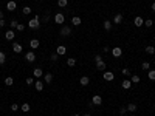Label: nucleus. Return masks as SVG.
<instances>
[{
    "mask_svg": "<svg viewBox=\"0 0 155 116\" xmlns=\"http://www.w3.org/2000/svg\"><path fill=\"white\" fill-rule=\"evenodd\" d=\"M40 26V22H39V17L36 16V17H33V19L28 22V28H31V30H37Z\"/></svg>",
    "mask_w": 155,
    "mask_h": 116,
    "instance_id": "1",
    "label": "nucleus"
},
{
    "mask_svg": "<svg viewBox=\"0 0 155 116\" xmlns=\"http://www.w3.org/2000/svg\"><path fill=\"white\" fill-rule=\"evenodd\" d=\"M64 22H65V16H64L62 13H58L56 16H54V23H58V25H64Z\"/></svg>",
    "mask_w": 155,
    "mask_h": 116,
    "instance_id": "2",
    "label": "nucleus"
},
{
    "mask_svg": "<svg viewBox=\"0 0 155 116\" xmlns=\"http://www.w3.org/2000/svg\"><path fill=\"white\" fill-rule=\"evenodd\" d=\"M25 60L28 62V64H33V62L36 60V54H34L33 51H28V53L25 54Z\"/></svg>",
    "mask_w": 155,
    "mask_h": 116,
    "instance_id": "3",
    "label": "nucleus"
},
{
    "mask_svg": "<svg viewBox=\"0 0 155 116\" xmlns=\"http://www.w3.org/2000/svg\"><path fill=\"white\" fill-rule=\"evenodd\" d=\"M70 34H71V28H70L68 25H62V28H61V36H65V37H67V36H70Z\"/></svg>",
    "mask_w": 155,
    "mask_h": 116,
    "instance_id": "4",
    "label": "nucleus"
},
{
    "mask_svg": "<svg viewBox=\"0 0 155 116\" xmlns=\"http://www.w3.org/2000/svg\"><path fill=\"white\" fill-rule=\"evenodd\" d=\"M102 77H104V81H109V82H110V81H113V79H115V74L112 73V71H104Z\"/></svg>",
    "mask_w": 155,
    "mask_h": 116,
    "instance_id": "5",
    "label": "nucleus"
},
{
    "mask_svg": "<svg viewBox=\"0 0 155 116\" xmlns=\"http://www.w3.org/2000/svg\"><path fill=\"white\" fill-rule=\"evenodd\" d=\"M92 104H93V105H101V104H102V97L98 96V94H95V96L92 97Z\"/></svg>",
    "mask_w": 155,
    "mask_h": 116,
    "instance_id": "6",
    "label": "nucleus"
},
{
    "mask_svg": "<svg viewBox=\"0 0 155 116\" xmlns=\"http://www.w3.org/2000/svg\"><path fill=\"white\" fill-rule=\"evenodd\" d=\"M133 25H135V26H143V25H144V19H143V17H140V16H136L135 19H133Z\"/></svg>",
    "mask_w": 155,
    "mask_h": 116,
    "instance_id": "7",
    "label": "nucleus"
},
{
    "mask_svg": "<svg viewBox=\"0 0 155 116\" xmlns=\"http://www.w3.org/2000/svg\"><path fill=\"white\" fill-rule=\"evenodd\" d=\"M16 8H17V3L14 2V0H10V2L6 3V10H8V11H14Z\"/></svg>",
    "mask_w": 155,
    "mask_h": 116,
    "instance_id": "8",
    "label": "nucleus"
},
{
    "mask_svg": "<svg viewBox=\"0 0 155 116\" xmlns=\"http://www.w3.org/2000/svg\"><path fill=\"white\" fill-rule=\"evenodd\" d=\"M22 50H23V48H22V45H20V43H17V42H14V43H13V51H14V53H17V54H20V53H22Z\"/></svg>",
    "mask_w": 155,
    "mask_h": 116,
    "instance_id": "9",
    "label": "nucleus"
},
{
    "mask_svg": "<svg viewBox=\"0 0 155 116\" xmlns=\"http://www.w3.org/2000/svg\"><path fill=\"white\" fill-rule=\"evenodd\" d=\"M112 54H113L115 57H121V54H123V50H121L120 47H115V48L112 50Z\"/></svg>",
    "mask_w": 155,
    "mask_h": 116,
    "instance_id": "10",
    "label": "nucleus"
},
{
    "mask_svg": "<svg viewBox=\"0 0 155 116\" xmlns=\"http://www.w3.org/2000/svg\"><path fill=\"white\" fill-rule=\"evenodd\" d=\"M121 87L124 88V90H129V88L132 87V82L129 81V79H124V81L121 82Z\"/></svg>",
    "mask_w": 155,
    "mask_h": 116,
    "instance_id": "11",
    "label": "nucleus"
},
{
    "mask_svg": "<svg viewBox=\"0 0 155 116\" xmlns=\"http://www.w3.org/2000/svg\"><path fill=\"white\" fill-rule=\"evenodd\" d=\"M79 84H81V85H82V87H87V85L90 84V79H88L87 76H82V77H81V79H79Z\"/></svg>",
    "mask_w": 155,
    "mask_h": 116,
    "instance_id": "12",
    "label": "nucleus"
},
{
    "mask_svg": "<svg viewBox=\"0 0 155 116\" xmlns=\"http://www.w3.org/2000/svg\"><path fill=\"white\" fill-rule=\"evenodd\" d=\"M56 53H58L59 56H64V54H65V53H67V48L64 47V45H59V47L56 48Z\"/></svg>",
    "mask_w": 155,
    "mask_h": 116,
    "instance_id": "13",
    "label": "nucleus"
},
{
    "mask_svg": "<svg viewBox=\"0 0 155 116\" xmlns=\"http://www.w3.org/2000/svg\"><path fill=\"white\" fill-rule=\"evenodd\" d=\"M14 36H16V34H14V31H13V30H8V31L5 33V37H6L8 40H13V39H14Z\"/></svg>",
    "mask_w": 155,
    "mask_h": 116,
    "instance_id": "14",
    "label": "nucleus"
},
{
    "mask_svg": "<svg viewBox=\"0 0 155 116\" xmlns=\"http://www.w3.org/2000/svg\"><path fill=\"white\" fill-rule=\"evenodd\" d=\"M39 45H40V42H39L37 39H33V40L30 42V47H31L33 50H36V48H39Z\"/></svg>",
    "mask_w": 155,
    "mask_h": 116,
    "instance_id": "15",
    "label": "nucleus"
},
{
    "mask_svg": "<svg viewBox=\"0 0 155 116\" xmlns=\"http://www.w3.org/2000/svg\"><path fill=\"white\" fill-rule=\"evenodd\" d=\"M96 68H98L99 71H104V70H106V62H104V60L96 62Z\"/></svg>",
    "mask_w": 155,
    "mask_h": 116,
    "instance_id": "16",
    "label": "nucleus"
},
{
    "mask_svg": "<svg viewBox=\"0 0 155 116\" xmlns=\"http://www.w3.org/2000/svg\"><path fill=\"white\" fill-rule=\"evenodd\" d=\"M71 23H73V25H75V26H79L81 23H82V20H81V17H78V16H75V17H73V19H71Z\"/></svg>",
    "mask_w": 155,
    "mask_h": 116,
    "instance_id": "17",
    "label": "nucleus"
},
{
    "mask_svg": "<svg viewBox=\"0 0 155 116\" xmlns=\"http://www.w3.org/2000/svg\"><path fill=\"white\" fill-rule=\"evenodd\" d=\"M34 87H36V90H37V91H42V90H43V82H42V81H36V82H34Z\"/></svg>",
    "mask_w": 155,
    "mask_h": 116,
    "instance_id": "18",
    "label": "nucleus"
},
{
    "mask_svg": "<svg viewBox=\"0 0 155 116\" xmlns=\"http://www.w3.org/2000/svg\"><path fill=\"white\" fill-rule=\"evenodd\" d=\"M136 110H138V107H136V104H127V111H132V113H135Z\"/></svg>",
    "mask_w": 155,
    "mask_h": 116,
    "instance_id": "19",
    "label": "nucleus"
},
{
    "mask_svg": "<svg viewBox=\"0 0 155 116\" xmlns=\"http://www.w3.org/2000/svg\"><path fill=\"white\" fill-rule=\"evenodd\" d=\"M113 22H115L116 25H120V23L123 22V14H115V17H113Z\"/></svg>",
    "mask_w": 155,
    "mask_h": 116,
    "instance_id": "20",
    "label": "nucleus"
},
{
    "mask_svg": "<svg viewBox=\"0 0 155 116\" xmlns=\"http://www.w3.org/2000/svg\"><path fill=\"white\" fill-rule=\"evenodd\" d=\"M42 74H43V71H42L40 68H34V70H33V76H34V77H40Z\"/></svg>",
    "mask_w": 155,
    "mask_h": 116,
    "instance_id": "21",
    "label": "nucleus"
},
{
    "mask_svg": "<svg viewBox=\"0 0 155 116\" xmlns=\"http://www.w3.org/2000/svg\"><path fill=\"white\" fill-rule=\"evenodd\" d=\"M43 79H45V82H47V84H51V82H53V74H51V73H47V74L43 76Z\"/></svg>",
    "mask_w": 155,
    "mask_h": 116,
    "instance_id": "22",
    "label": "nucleus"
},
{
    "mask_svg": "<svg viewBox=\"0 0 155 116\" xmlns=\"http://www.w3.org/2000/svg\"><path fill=\"white\" fill-rule=\"evenodd\" d=\"M104 30L106 31H110L112 30V22L110 20H104Z\"/></svg>",
    "mask_w": 155,
    "mask_h": 116,
    "instance_id": "23",
    "label": "nucleus"
},
{
    "mask_svg": "<svg viewBox=\"0 0 155 116\" xmlns=\"http://www.w3.org/2000/svg\"><path fill=\"white\" fill-rule=\"evenodd\" d=\"M130 82H132V84H138V82H140V76H138V74H132V76H130Z\"/></svg>",
    "mask_w": 155,
    "mask_h": 116,
    "instance_id": "24",
    "label": "nucleus"
},
{
    "mask_svg": "<svg viewBox=\"0 0 155 116\" xmlns=\"http://www.w3.org/2000/svg\"><path fill=\"white\" fill-rule=\"evenodd\" d=\"M121 73H123V76H126V77L132 76V71H130L129 68H123V70H121Z\"/></svg>",
    "mask_w": 155,
    "mask_h": 116,
    "instance_id": "25",
    "label": "nucleus"
},
{
    "mask_svg": "<svg viewBox=\"0 0 155 116\" xmlns=\"http://www.w3.org/2000/svg\"><path fill=\"white\" fill-rule=\"evenodd\" d=\"M13 84H14V79H13L11 76H8V77L5 79V85H8V87H11Z\"/></svg>",
    "mask_w": 155,
    "mask_h": 116,
    "instance_id": "26",
    "label": "nucleus"
},
{
    "mask_svg": "<svg viewBox=\"0 0 155 116\" xmlns=\"http://www.w3.org/2000/svg\"><path fill=\"white\" fill-rule=\"evenodd\" d=\"M75 64H76V59L75 57H68L67 59V65L68 67H75Z\"/></svg>",
    "mask_w": 155,
    "mask_h": 116,
    "instance_id": "27",
    "label": "nucleus"
},
{
    "mask_svg": "<svg viewBox=\"0 0 155 116\" xmlns=\"http://www.w3.org/2000/svg\"><path fill=\"white\" fill-rule=\"evenodd\" d=\"M147 77L150 79V81H155V70H149L147 71Z\"/></svg>",
    "mask_w": 155,
    "mask_h": 116,
    "instance_id": "28",
    "label": "nucleus"
},
{
    "mask_svg": "<svg viewBox=\"0 0 155 116\" xmlns=\"http://www.w3.org/2000/svg\"><path fill=\"white\" fill-rule=\"evenodd\" d=\"M20 110H22V111H25V113H28V111L31 110V107H30V104H23V105L20 107Z\"/></svg>",
    "mask_w": 155,
    "mask_h": 116,
    "instance_id": "29",
    "label": "nucleus"
},
{
    "mask_svg": "<svg viewBox=\"0 0 155 116\" xmlns=\"http://www.w3.org/2000/svg\"><path fill=\"white\" fill-rule=\"evenodd\" d=\"M146 53H147V54H153V53H155V47H152V45L146 47Z\"/></svg>",
    "mask_w": 155,
    "mask_h": 116,
    "instance_id": "30",
    "label": "nucleus"
},
{
    "mask_svg": "<svg viewBox=\"0 0 155 116\" xmlns=\"http://www.w3.org/2000/svg\"><path fill=\"white\" fill-rule=\"evenodd\" d=\"M58 5H59L61 8H65V6L68 5V0H58Z\"/></svg>",
    "mask_w": 155,
    "mask_h": 116,
    "instance_id": "31",
    "label": "nucleus"
},
{
    "mask_svg": "<svg viewBox=\"0 0 155 116\" xmlns=\"http://www.w3.org/2000/svg\"><path fill=\"white\" fill-rule=\"evenodd\" d=\"M5 60H6L5 53H3V51H0V65H3V64H5Z\"/></svg>",
    "mask_w": 155,
    "mask_h": 116,
    "instance_id": "32",
    "label": "nucleus"
},
{
    "mask_svg": "<svg viewBox=\"0 0 155 116\" xmlns=\"http://www.w3.org/2000/svg\"><path fill=\"white\" fill-rule=\"evenodd\" d=\"M141 68H143V70H146V71H149V70H150L149 62H143V64H141Z\"/></svg>",
    "mask_w": 155,
    "mask_h": 116,
    "instance_id": "33",
    "label": "nucleus"
},
{
    "mask_svg": "<svg viewBox=\"0 0 155 116\" xmlns=\"http://www.w3.org/2000/svg\"><path fill=\"white\" fill-rule=\"evenodd\" d=\"M22 13H23L25 16H28V14L31 13V8H30V6H25V8H23V10H22Z\"/></svg>",
    "mask_w": 155,
    "mask_h": 116,
    "instance_id": "34",
    "label": "nucleus"
},
{
    "mask_svg": "<svg viewBox=\"0 0 155 116\" xmlns=\"http://www.w3.org/2000/svg\"><path fill=\"white\" fill-rule=\"evenodd\" d=\"M17 25H19V22H17V20H11V23H10V26H11V30L17 28Z\"/></svg>",
    "mask_w": 155,
    "mask_h": 116,
    "instance_id": "35",
    "label": "nucleus"
},
{
    "mask_svg": "<svg viewBox=\"0 0 155 116\" xmlns=\"http://www.w3.org/2000/svg\"><path fill=\"white\" fill-rule=\"evenodd\" d=\"M11 110H13V111H17V110H20V107L17 105V104H11Z\"/></svg>",
    "mask_w": 155,
    "mask_h": 116,
    "instance_id": "36",
    "label": "nucleus"
},
{
    "mask_svg": "<svg viewBox=\"0 0 155 116\" xmlns=\"http://www.w3.org/2000/svg\"><path fill=\"white\" fill-rule=\"evenodd\" d=\"M152 23H153V22H152L150 19H147V20H144V25L147 26V28H150V26H152Z\"/></svg>",
    "mask_w": 155,
    "mask_h": 116,
    "instance_id": "37",
    "label": "nucleus"
},
{
    "mask_svg": "<svg viewBox=\"0 0 155 116\" xmlns=\"http://www.w3.org/2000/svg\"><path fill=\"white\" fill-rule=\"evenodd\" d=\"M16 30H17V31H23V30H25V25H23V23H19Z\"/></svg>",
    "mask_w": 155,
    "mask_h": 116,
    "instance_id": "38",
    "label": "nucleus"
},
{
    "mask_svg": "<svg viewBox=\"0 0 155 116\" xmlns=\"http://www.w3.org/2000/svg\"><path fill=\"white\" fill-rule=\"evenodd\" d=\"M26 84H28V85H33V84H34V77H28V79H26Z\"/></svg>",
    "mask_w": 155,
    "mask_h": 116,
    "instance_id": "39",
    "label": "nucleus"
},
{
    "mask_svg": "<svg viewBox=\"0 0 155 116\" xmlns=\"http://www.w3.org/2000/svg\"><path fill=\"white\" fill-rule=\"evenodd\" d=\"M58 57H59L58 53H53V54H51V60H58Z\"/></svg>",
    "mask_w": 155,
    "mask_h": 116,
    "instance_id": "40",
    "label": "nucleus"
},
{
    "mask_svg": "<svg viewBox=\"0 0 155 116\" xmlns=\"http://www.w3.org/2000/svg\"><path fill=\"white\" fill-rule=\"evenodd\" d=\"M126 111H127V107H121V108H120V113H121V114H126Z\"/></svg>",
    "mask_w": 155,
    "mask_h": 116,
    "instance_id": "41",
    "label": "nucleus"
},
{
    "mask_svg": "<svg viewBox=\"0 0 155 116\" xmlns=\"http://www.w3.org/2000/svg\"><path fill=\"white\" fill-rule=\"evenodd\" d=\"M99 60H102V57L99 56V54H96V56H95V62H99Z\"/></svg>",
    "mask_w": 155,
    "mask_h": 116,
    "instance_id": "42",
    "label": "nucleus"
},
{
    "mask_svg": "<svg viewBox=\"0 0 155 116\" xmlns=\"http://www.w3.org/2000/svg\"><path fill=\"white\" fill-rule=\"evenodd\" d=\"M5 23H6V22H5V19H0V28H3Z\"/></svg>",
    "mask_w": 155,
    "mask_h": 116,
    "instance_id": "43",
    "label": "nucleus"
},
{
    "mask_svg": "<svg viewBox=\"0 0 155 116\" xmlns=\"http://www.w3.org/2000/svg\"><path fill=\"white\" fill-rule=\"evenodd\" d=\"M152 11H155V2L152 3Z\"/></svg>",
    "mask_w": 155,
    "mask_h": 116,
    "instance_id": "44",
    "label": "nucleus"
},
{
    "mask_svg": "<svg viewBox=\"0 0 155 116\" xmlns=\"http://www.w3.org/2000/svg\"><path fill=\"white\" fill-rule=\"evenodd\" d=\"M0 19H3V11H0Z\"/></svg>",
    "mask_w": 155,
    "mask_h": 116,
    "instance_id": "45",
    "label": "nucleus"
},
{
    "mask_svg": "<svg viewBox=\"0 0 155 116\" xmlns=\"http://www.w3.org/2000/svg\"><path fill=\"white\" fill-rule=\"evenodd\" d=\"M84 116H92V114H90V113H85V114H84Z\"/></svg>",
    "mask_w": 155,
    "mask_h": 116,
    "instance_id": "46",
    "label": "nucleus"
},
{
    "mask_svg": "<svg viewBox=\"0 0 155 116\" xmlns=\"http://www.w3.org/2000/svg\"><path fill=\"white\" fill-rule=\"evenodd\" d=\"M75 116H81V114H75Z\"/></svg>",
    "mask_w": 155,
    "mask_h": 116,
    "instance_id": "47",
    "label": "nucleus"
},
{
    "mask_svg": "<svg viewBox=\"0 0 155 116\" xmlns=\"http://www.w3.org/2000/svg\"><path fill=\"white\" fill-rule=\"evenodd\" d=\"M68 2H70V0H68Z\"/></svg>",
    "mask_w": 155,
    "mask_h": 116,
    "instance_id": "48",
    "label": "nucleus"
}]
</instances>
